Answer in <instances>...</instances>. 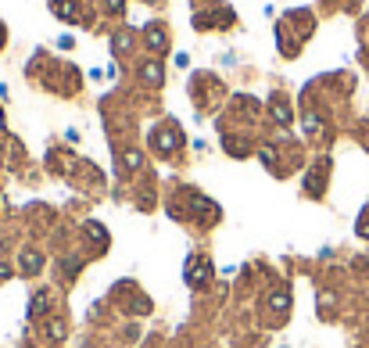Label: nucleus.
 I'll return each instance as SVG.
<instances>
[{
  "instance_id": "1",
  "label": "nucleus",
  "mask_w": 369,
  "mask_h": 348,
  "mask_svg": "<svg viewBox=\"0 0 369 348\" xmlns=\"http://www.w3.org/2000/svg\"><path fill=\"white\" fill-rule=\"evenodd\" d=\"M47 301H51V294L47 291H40L33 301H29V316H43V309H47Z\"/></svg>"
},
{
  "instance_id": "2",
  "label": "nucleus",
  "mask_w": 369,
  "mask_h": 348,
  "mask_svg": "<svg viewBox=\"0 0 369 348\" xmlns=\"http://www.w3.org/2000/svg\"><path fill=\"white\" fill-rule=\"evenodd\" d=\"M144 79H151V83L158 86V83H161V68H158V65H151V68L144 65Z\"/></svg>"
},
{
  "instance_id": "3",
  "label": "nucleus",
  "mask_w": 369,
  "mask_h": 348,
  "mask_svg": "<svg viewBox=\"0 0 369 348\" xmlns=\"http://www.w3.org/2000/svg\"><path fill=\"white\" fill-rule=\"evenodd\" d=\"M47 330H51V338H65V323H57V320H54Z\"/></svg>"
},
{
  "instance_id": "4",
  "label": "nucleus",
  "mask_w": 369,
  "mask_h": 348,
  "mask_svg": "<svg viewBox=\"0 0 369 348\" xmlns=\"http://www.w3.org/2000/svg\"><path fill=\"white\" fill-rule=\"evenodd\" d=\"M4 40H7V33H4V25H0V47H4Z\"/></svg>"
}]
</instances>
